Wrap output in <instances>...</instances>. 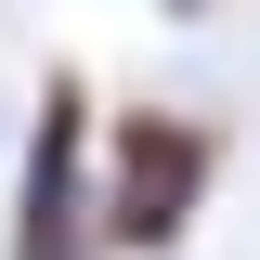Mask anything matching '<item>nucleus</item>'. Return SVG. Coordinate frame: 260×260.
Instances as JSON below:
<instances>
[{
  "mask_svg": "<svg viewBox=\"0 0 260 260\" xmlns=\"http://www.w3.org/2000/svg\"><path fill=\"white\" fill-rule=\"evenodd\" d=\"M208 169H221V130L208 117H169V104L104 117V182H91L104 247H182V221L208 208Z\"/></svg>",
  "mask_w": 260,
  "mask_h": 260,
  "instance_id": "1",
  "label": "nucleus"
},
{
  "mask_svg": "<svg viewBox=\"0 0 260 260\" xmlns=\"http://www.w3.org/2000/svg\"><path fill=\"white\" fill-rule=\"evenodd\" d=\"M13 260H104V221H91V91L78 78L39 91L26 195H13Z\"/></svg>",
  "mask_w": 260,
  "mask_h": 260,
  "instance_id": "2",
  "label": "nucleus"
},
{
  "mask_svg": "<svg viewBox=\"0 0 260 260\" xmlns=\"http://www.w3.org/2000/svg\"><path fill=\"white\" fill-rule=\"evenodd\" d=\"M169 13H208V0H169Z\"/></svg>",
  "mask_w": 260,
  "mask_h": 260,
  "instance_id": "3",
  "label": "nucleus"
}]
</instances>
